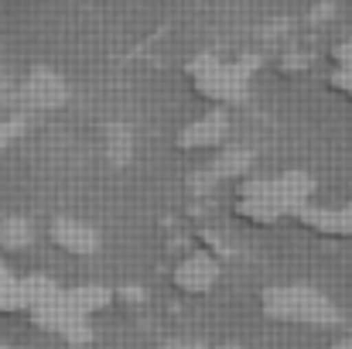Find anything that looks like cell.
<instances>
[{
    "label": "cell",
    "instance_id": "obj_3",
    "mask_svg": "<svg viewBox=\"0 0 352 349\" xmlns=\"http://www.w3.org/2000/svg\"><path fill=\"white\" fill-rule=\"evenodd\" d=\"M52 240L69 250V253H93L100 246L96 233L89 230L86 223H76V220H55L52 223Z\"/></svg>",
    "mask_w": 352,
    "mask_h": 349
},
{
    "label": "cell",
    "instance_id": "obj_1",
    "mask_svg": "<svg viewBox=\"0 0 352 349\" xmlns=\"http://www.w3.org/2000/svg\"><path fill=\"white\" fill-rule=\"evenodd\" d=\"M216 274H219V267H216L212 253H188V257H182V264L175 267V288L199 295V291H209V288H212Z\"/></svg>",
    "mask_w": 352,
    "mask_h": 349
},
{
    "label": "cell",
    "instance_id": "obj_4",
    "mask_svg": "<svg viewBox=\"0 0 352 349\" xmlns=\"http://www.w3.org/2000/svg\"><path fill=\"white\" fill-rule=\"evenodd\" d=\"M195 86L209 96H233L236 86H239V76L236 69H226V65H202L195 69Z\"/></svg>",
    "mask_w": 352,
    "mask_h": 349
},
{
    "label": "cell",
    "instance_id": "obj_5",
    "mask_svg": "<svg viewBox=\"0 0 352 349\" xmlns=\"http://www.w3.org/2000/svg\"><path fill=\"white\" fill-rule=\"evenodd\" d=\"M28 243H31V226H28V220L10 216V220L0 223V246H3V250H24Z\"/></svg>",
    "mask_w": 352,
    "mask_h": 349
},
{
    "label": "cell",
    "instance_id": "obj_7",
    "mask_svg": "<svg viewBox=\"0 0 352 349\" xmlns=\"http://www.w3.org/2000/svg\"><path fill=\"white\" fill-rule=\"evenodd\" d=\"M0 349H3V346H0Z\"/></svg>",
    "mask_w": 352,
    "mask_h": 349
},
{
    "label": "cell",
    "instance_id": "obj_6",
    "mask_svg": "<svg viewBox=\"0 0 352 349\" xmlns=\"http://www.w3.org/2000/svg\"><path fill=\"white\" fill-rule=\"evenodd\" d=\"M336 349H352V343H339V346H336Z\"/></svg>",
    "mask_w": 352,
    "mask_h": 349
},
{
    "label": "cell",
    "instance_id": "obj_2",
    "mask_svg": "<svg viewBox=\"0 0 352 349\" xmlns=\"http://www.w3.org/2000/svg\"><path fill=\"white\" fill-rule=\"evenodd\" d=\"M226 137V116L223 114H209L192 120L182 134H178V147L185 151H202V147H216Z\"/></svg>",
    "mask_w": 352,
    "mask_h": 349
}]
</instances>
